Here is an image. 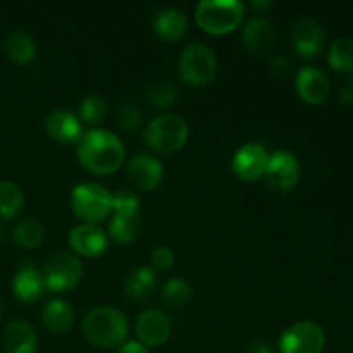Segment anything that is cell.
I'll return each instance as SVG.
<instances>
[{"instance_id": "cell-1", "label": "cell", "mask_w": 353, "mask_h": 353, "mask_svg": "<svg viewBox=\"0 0 353 353\" xmlns=\"http://www.w3.org/2000/svg\"><path fill=\"white\" fill-rule=\"evenodd\" d=\"M126 148L109 130H90L78 141V161L93 174H110L123 165Z\"/></svg>"}, {"instance_id": "cell-2", "label": "cell", "mask_w": 353, "mask_h": 353, "mask_svg": "<svg viewBox=\"0 0 353 353\" xmlns=\"http://www.w3.org/2000/svg\"><path fill=\"white\" fill-rule=\"evenodd\" d=\"M81 330L93 347L117 348L126 340L128 319L116 307L100 305L85 314Z\"/></svg>"}, {"instance_id": "cell-3", "label": "cell", "mask_w": 353, "mask_h": 353, "mask_svg": "<svg viewBox=\"0 0 353 353\" xmlns=\"http://www.w3.org/2000/svg\"><path fill=\"white\" fill-rule=\"evenodd\" d=\"M140 196L128 188L112 195V217L109 221V236L117 243H133L141 233Z\"/></svg>"}, {"instance_id": "cell-4", "label": "cell", "mask_w": 353, "mask_h": 353, "mask_svg": "<svg viewBox=\"0 0 353 353\" xmlns=\"http://www.w3.org/2000/svg\"><path fill=\"white\" fill-rule=\"evenodd\" d=\"M190 137L188 123L174 112L155 116L143 130V140L159 154H172L185 147Z\"/></svg>"}, {"instance_id": "cell-5", "label": "cell", "mask_w": 353, "mask_h": 353, "mask_svg": "<svg viewBox=\"0 0 353 353\" xmlns=\"http://www.w3.org/2000/svg\"><path fill=\"white\" fill-rule=\"evenodd\" d=\"M245 16L240 0H200L195 7V21L210 34H224L236 30Z\"/></svg>"}, {"instance_id": "cell-6", "label": "cell", "mask_w": 353, "mask_h": 353, "mask_svg": "<svg viewBox=\"0 0 353 353\" xmlns=\"http://www.w3.org/2000/svg\"><path fill=\"white\" fill-rule=\"evenodd\" d=\"M178 76L185 85L207 86L217 76L216 52L205 43H188L178 61Z\"/></svg>"}, {"instance_id": "cell-7", "label": "cell", "mask_w": 353, "mask_h": 353, "mask_svg": "<svg viewBox=\"0 0 353 353\" xmlns=\"http://www.w3.org/2000/svg\"><path fill=\"white\" fill-rule=\"evenodd\" d=\"M72 212L88 224H99L112 212V193L99 183H79L71 192Z\"/></svg>"}, {"instance_id": "cell-8", "label": "cell", "mask_w": 353, "mask_h": 353, "mask_svg": "<svg viewBox=\"0 0 353 353\" xmlns=\"http://www.w3.org/2000/svg\"><path fill=\"white\" fill-rule=\"evenodd\" d=\"M45 288L54 293L69 292L76 288L83 278V264L74 254L57 252L47 259L41 269Z\"/></svg>"}, {"instance_id": "cell-9", "label": "cell", "mask_w": 353, "mask_h": 353, "mask_svg": "<svg viewBox=\"0 0 353 353\" xmlns=\"http://www.w3.org/2000/svg\"><path fill=\"white\" fill-rule=\"evenodd\" d=\"M324 345L326 334L314 321H299L286 327L279 338L281 353H323Z\"/></svg>"}, {"instance_id": "cell-10", "label": "cell", "mask_w": 353, "mask_h": 353, "mask_svg": "<svg viewBox=\"0 0 353 353\" xmlns=\"http://www.w3.org/2000/svg\"><path fill=\"white\" fill-rule=\"evenodd\" d=\"M302 174V165L295 154L290 150H276L269 155L264 181L272 192L286 193L293 190Z\"/></svg>"}, {"instance_id": "cell-11", "label": "cell", "mask_w": 353, "mask_h": 353, "mask_svg": "<svg viewBox=\"0 0 353 353\" xmlns=\"http://www.w3.org/2000/svg\"><path fill=\"white\" fill-rule=\"evenodd\" d=\"M268 161L269 154L264 145L257 143V141H250V143L241 145L234 152L233 159H231V169L243 181H255V179L264 176Z\"/></svg>"}, {"instance_id": "cell-12", "label": "cell", "mask_w": 353, "mask_h": 353, "mask_svg": "<svg viewBox=\"0 0 353 353\" xmlns=\"http://www.w3.org/2000/svg\"><path fill=\"white\" fill-rule=\"evenodd\" d=\"M126 174L137 188L143 190V192H152V190L159 188L164 179V165L154 155L137 154L128 161Z\"/></svg>"}, {"instance_id": "cell-13", "label": "cell", "mask_w": 353, "mask_h": 353, "mask_svg": "<svg viewBox=\"0 0 353 353\" xmlns=\"http://www.w3.org/2000/svg\"><path fill=\"white\" fill-rule=\"evenodd\" d=\"M134 331H137L138 341L148 348L164 345L171 336L172 327L165 312L159 309H148L137 317Z\"/></svg>"}, {"instance_id": "cell-14", "label": "cell", "mask_w": 353, "mask_h": 353, "mask_svg": "<svg viewBox=\"0 0 353 353\" xmlns=\"http://www.w3.org/2000/svg\"><path fill=\"white\" fill-rule=\"evenodd\" d=\"M68 241L72 252L83 257H99L109 247L107 231L102 230L99 224H78L69 231Z\"/></svg>"}, {"instance_id": "cell-15", "label": "cell", "mask_w": 353, "mask_h": 353, "mask_svg": "<svg viewBox=\"0 0 353 353\" xmlns=\"http://www.w3.org/2000/svg\"><path fill=\"white\" fill-rule=\"evenodd\" d=\"M276 37L274 23L264 16L250 17L241 30V43L254 55L268 54L274 47Z\"/></svg>"}, {"instance_id": "cell-16", "label": "cell", "mask_w": 353, "mask_h": 353, "mask_svg": "<svg viewBox=\"0 0 353 353\" xmlns=\"http://www.w3.org/2000/svg\"><path fill=\"white\" fill-rule=\"evenodd\" d=\"M292 41L295 50L302 57H316L323 50L326 33L319 21L312 19V17H302L293 26Z\"/></svg>"}, {"instance_id": "cell-17", "label": "cell", "mask_w": 353, "mask_h": 353, "mask_svg": "<svg viewBox=\"0 0 353 353\" xmlns=\"http://www.w3.org/2000/svg\"><path fill=\"white\" fill-rule=\"evenodd\" d=\"M295 90L309 103H321L331 92L330 78L316 65H305L295 76Z\"/></svg>"}, {"instance_id": "cell-18", "label": "cell", "mask_w": 353, "mask_h": 353, "mask_svg": "<svg viewBox=\"0 0 353 353\" xmlns=\"http://www.w3.org/2000/svg\"><path fill=\"white\" fill-rule=\"evenodd\" d=\"M45 131L61 143H74L83 137L81 121L68 109H54L45 117Z\"/></svg>"}, {"instance_id": "cell-19", "label": "cell", "mask_w": 353, "mask_h": 353, "mask_svg": "<svg viewBox=\"0 0 353 353\" xmlns=\"http://www.w3.org/2000/svg\"><path fill=\"white\" fill-rule=\"evenodd\" d=\"M45 281L41 271H38L37 265L31 261H24L19 265V271L16 272L12 279V292L21 302L34 303L43 296Z\"/></svg>"}, {"instance_id": "cell-20", "label": "cell", "mask_w": 353, "mask_h": 353, "mask_svg": "<svg viewBox=\"0 0 353 353\" xmlns=\"http://www.w3.org/2000/svg\"><path fill=\"white\" fill-rule=\"evenodd\" d=\"M152 28L165 41H178L188 31V17L181 9L176 7H164L155 12L152 19Z\"/></svg>"}, {"instance_id": "cell-21", "label": "cell", "mask_w": 353, "mask_h": 353, "mask_svg": "<svg viewBox=\"0 0 353 353\" xmlns=\"http://www.w3.org/2000/svg\"><path fill=\"white\" fill-rule=\"evenodd\" d=\"M3 348L7 353H34L38 338L33 326L26 321H12L3 330Z\"/></svg>"}, {"instance_id": "cell-22", "label": "cell", "mask_w": 353, "mask_h": 353, "mask_svg": "<svg viewBox=\"0 0 353 353\" xmlns=\"http://www.w3.org/2000/svg\"><path fill=\"white\" fill-rule=\"evenodd\" d=\"M157 288V272L148 265L133 269L124 281V293L131 302H145Z\"/></svg>"}, {"instance_id": "cell-23", "label": "cell", "mask_w": 353, "mask_h": 353, "mask_svg": "<svg viewBox=\"0 0 353 353\" xmlns=\"http://www.w3.org/2000/svg\"><path fill=\"white\" fill-rule=\"evenodd\" d=\"M74 309L71 307V303L62 299L50 300L45 303L43 310H41V321L52 333H68L74 324Z\"/></svg>"}, {"instance_id": "cell-24", "label": "cell", "mask_w": 353, "mask_h": 353, "mask_svg": "<svg viewBox=\"0 0 353 353\" xmlns=\"http://www.w3.org/2000/svg\"><path fill=\"white\" fill-rule=\"evenodd\" d=\"M3 54L10 59V61L17 62V64H28L37 57V43L33 38L26 33V31H10L6 38H3Z\"/></svg>"}, {"instance_id": "cell-25", "label": "cell", "mask_w": 353, "mask_h": 353, "mask_svg": "<svg viewBox=\"0 0 353 353\" xmlns=\"http://www.w3.org/2000/svg\"><path fill=\"white\" fill-rule=\"evenodd\" d=\"M145 99L155 109H169L178 100V88L168 78L154 79L145 90Z\"/></svg>"}, {"instance_id": "cell-26", "label": "cell", "mask_w": 353, "mask_h": 353, "mask_svg": "<svg viewBox=\"0 0 353 353\" xmlns=\"http://www.w3.org/2000/svg\"><path fill=\"white\" fill-rule=\"evenodd\" d=\"M24 193L16 183L0 181V217L12 219L23 210Z\"/></svg>"}, {"instance_id": "cell-27", "label": "cell", "mask_w": 353, "mask_h": 353, "mask_svg": "<svg viewBox=\"0 0 353 353\" xmlns=\"http://www.w3.org/2000/svg\"><path fill=\"white\" fill-rule=\"evenodd\" d=\"M14 241L21 245L23 248H34L41 245L45 238V228L43 224L33 217H26V219L19 221L12 231Z\"/></svg>"}, {"instance_id": "cell-28", "label": "cell", "mask_w": 353, "mask_h": 353, "mask_svg": "<svg viewBox=\"0 0 353 353\" xmlns=\"http://www.w3.org/2000/svg\"><path fill=\"white\" fill-rule=\"evenodd\" d=\"M327 61L340 72H353V38H336L331 43Z\"/></svg>"}, {"instance_id": "cell-29", "label": "cell", "mask_w": 353, "mask_h": 353, "mask_svg": "<svg viewBox=\"0 0 353 353\" xmlns=\"http://www.w3.org/2000/svg\"><path fill=\"white\" fill-rule=\"evenodd\" d=\"M192 299V286L183 278H171L162 286V300L171 309H181Z\"/></svg>"}, {"instance_id": "cell-30", "label": "cell", "mask_w": 353, "mask_h": 353, "mask_svg": "<svg viewBox=\"0 0 353 353\" xmlns=\"http://www.w3.org/2000/svg\"><path fill=\"white\" fill-rule=\"evenodd\" d=\"M107 116V102L97 93L83 97L79 102V121L86 124H99Z\"/></svg>"}, {"instance_id": "cell-31", "label": "cell", "mask_w": 353, "mask_h": 353, "mask_svg": "<svg viewBox=\"0 0 353 353\" xmlns=\"http://www.w3.org/2000/svg\"><path fill=\"white\" fill-rule=\"evenodd\" d=\"M114 121H116V124L123 131L133 133V131L140 130L141 123H143V114H141L138 105L124 102L117 105L116 110H114Z\"/></svg>"}, {"instance_id": "cell-32", "label": "cell", "mask_w": 353, "mask_h": 353, "mask_svg": "<svg viewBox=\"0 0 353 353\" xmlns=\"http://www.w3.org/2000/svg\"><path fill=\"white\" fill-rule=\"evenodd\" d=\"M174 252L171 250L169 247H157L152 250L150 254V262H152V269H159V271H168L174 265Z\"/></svg>"}, {"instance_id": "cell-33", "label": "cell", "mask_w": 353, "mask_h": 353, "mask_svg": "<svg viewBox=\"0 0 353 353\" xmlns=\"http://www.w3.org/2000/svg\"><path fill=\"white\" fill-rule=\"evenodd\" d=\"M290 69H292V59L288 55L278 54L271 59V71L278 78H283V76L288 74Z\"/></svg>"}, {"instance_id": "cell-34", "label": "cell", "mask_w": 353, "mask_h": 353, "mask_svg": "<svg viewBox=\"0 0 353 353\" xmlns=\"http://www.w3.org/2000/svg\"><path fill=\"white\" fill-rule=\"evenodd\" d=\"M119 353H150V352H148V348L145 347L143 343H140L138 340H131V341H124V343L121 345Z\"/></svg>"}, {"instance_id": "cell-35", "label": "cell", "mask_w": 353, "mask_h": 353, "mask_svg": "<svg viewBox=\"0 0 353 353\" xmlns=\"http://www.w3.org/2000/svg\"><path fill=\"white\" fill-rule=\"evenodd\" d=\"M245 353H274V350L265 341H254V343L248 345Z\"/></svg>"}, {"instance_id": "cell-36", "label": "cell", "mask_w": 353, "mask_h": 353, "mask_svg": "<svg viewBox=\"0 0 353 353\" xmlns=\"http://www.w3.org/2000/svg\"><path fill=\"white\" fill-rule=\"evenodd\" d=\"M340 102L347 103V105H353V88L350 85L345 86L340 92Z\"/></svg>"}, {"instance_id": "cell-37", "label": "cell", "mask_w": 353, "mask_h": 353, "mask_svg": "<svg viewBox=\"0 0 353 353\" xmlns=\"http://www.w3.org/2000/svg\"><path fill=\"white\" fill-rule=\"evenodd\" d=\"M252 6L259 10H265L272 6V2L271 0H254V2H252Z\"/></svg>"}, {"instance_id": "cell-38", "label": "cell", "mask_w": 353, "mask_h": 353, "mask_svg": "<svg viewBox=\"0 0 353 353\" xmlns=\"http://www.w3.org/2000/svg\"><path fill=\"white\" fill-rule=\"evenodd\" d=\"M7 238V228H6V224L2 223V221H0V243H2L3 240H6Z\"/></svg>"}, {"instance_id": "cell-39", "label": "cell", "mask_w": 353, "mask_h": 353, "mask_svg": "<svg viewBox=\"0 0 353 353\" xmlns=\"http://www.w3.org/2000/svg\"><path fill=\"white\" fill-rule=\"evenodd\" d=\"M2 310H3V305H2V299H0V317H2Z\"/></svg>"}, {"instance_id": "cell-40", "label": "cell", "mask_w": 353, "mask_h": 353, "mask_svg": "<svg viewBox=\"0 0 353 353\" xmlns=\"http://www.w3.org/2000/svg\"><path fill=\"white\" fill-rule=\"evenodd\" d=\"M350 86L353 88V74H352V79H350Z\"/></svg>"}]
</instances>
